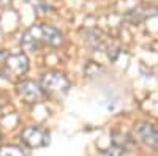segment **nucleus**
<instances>
[{
    "instance_id": "f257e3e1",
    "label": "nucleus",
    "mask_w": 158,
    "mask_h": 156,
    "mask_svg": "<svg viewBox=\"0 0 158 156\" xmlns=\"http://www.w3.org/2000/svg\"><path fill=\"white\" fill-rule=\"evenodd\" d=\"M62 41V33L48 24L33 25L29 30H25V33L21 38V44L29 50H38L43 46H59Z\"/></svg>"
},
{
    "instance_id": "f03ea898",
    "label": "nucleus",
    "mask_w": 158,
    "mask_h": 156,
    "mask_svg": "<svg viewBox=\"0 0 158 156\" xmlns=\"http://www.w3.org/2000/svg\"><path fill=\"white\" fill-rule=\"evenodd\" d=\"M41 87L46 93L65 95L70 88V81L60 73H46L41 79Z\"/></svg>"
},
{
    "instance_id": "7ed1b4c3",
    "label": "nucleus",
    "mask_w": 158,
    "mask_h": 156,
    "mask_svg": "<svg viewBox=\"0 0 158 156\" xmlns=\"http://www.w3.org/2000/svg\"><path fill=\"white\" fill-rule=\"evenodd\" d=\"M21 139L27 147L30 148H40V147H46L49 142V134L40 126H27L22 129Z\"/></svg>"
},
{
    "instance_id": "20e7f679",
    "label": "nucleus",
    "mask_w": 158,
    "mask_h": 156,
    "mask_svg": "<svg viewBox=\"0 0 158 156\" xmlns=\"http://www.w3.org/2000/svg\"><path fill=\"white\" fill-rule=\"evenodd\" d=\"M136 137L149 147H158V128L150 123H138L135 126Z\"/></svg>"
},
{
    "instance_id": "39448f33",
    "label": "nucleus",
    "mask_w": 158,
    "mask_h": 156,
    "mask_svg": "<svg viewBox=\"0 0 158 156\" xmlns=\"http://www.w3.org/2000/svg\"><path fill=\"white\" fill-rule=\"evenodd\" d=\"M3 66H5V73L6 74H24L27 71L29 65H27V58L22 54H13V55H6L5 62H3Z\"/></svg>"
},
{
    "instance_id": "423d86ee",
    "label": "nucleus",
    "mask_w": 158,
    "mask_h": 156,
    "mask_svg": "<svg viewBox=\"0 0 158 156\" xmlns=\"http://www.w3.org/2000/svg\"><path fill=\"white\" fill-rule=\"evenodd\" d=\"M44 90L41 87V84H36L33 81H25L19 85V95L29 102H35V101H40L43 96H44Z\"/></svg>"
},
{
    "instance_id": "0eeeda50",
    "label": "nucleus",
    "mask_w": 158,
    "mask_h": 156,
    "mask_svg": "<svg viewBox=\"0 0 158 156\" xmlns=\"http://www.w3.org/2000/svg\"><path fill=\"white\" fill-rule=\"evenodd\" d=\"M84 41L89 46L95 47V49H103L104 47V36L98 30H85L84 32Z\"/></svg>"
},
{
    "instance_id": "6e6552de",
    "label": "nucleus",
    "mask_w": 158,
    "mask_h": 156,
    "mask_svg": "<svg viewBox=\"0 0 158 156\" xmlns=\"http://www.w3.org/2000/svg\"><path fill=\"white\" fill-rule=\"evenodd\" d=\"M0 156H25V154L22 153V150H21L19 147L6 145V147L0 148Z\"/></svg>"
},
{
    "instance_id": "1a4fd4ad",
    "label": "nucleus",
    "mask_w": 158,
    "mask_h": 156,
    "mask_svg": "<svg viewBox=\"0 0 158 156\" xmlns=\"http://www.w3.org/2000/svg\"><path fill=\"white\" fill-rule=\"evenodd\" d=\"M0 139H2V134H0Z\"/></svg>"
}]
</instances>
